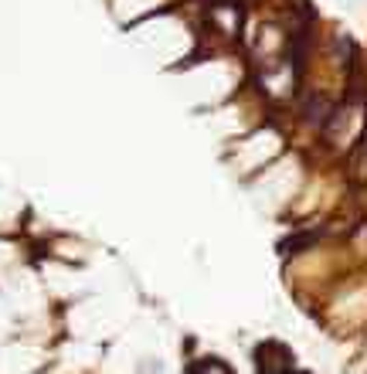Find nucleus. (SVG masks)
Segmentation results:
<instances>
[{"label":"nucleus","mask_w":367,"mask_h":374,"mask_svg":"<svg viewBox=\"0 0 367 374\" xmlns=\"http://www.w3.org/2000/svg\"><path fill=\"white\" fill-rule=\"evenodd\" d=\"M255 364L259 374H292V351L282 347L279 340H266L255 351Z\"/></svg>","instance_id":"1"},{"label":"nucleus","mask_w":367,"mask_h":374,"mask_svg":"<svg viewBox=\"0 0 367 374\" xmlns=\"http://www.w3.org/2000/svg\"><path fill=\"white\" fill-rule=\"evenodd\" d=\"M187 374H235V371L225 361H218V358H204V361H190Z\"/></svg>","instance_id":"2"},{"label":"nucleus","mask_w":367,"mask_h":374,"mask_svg":"<svg viewBox=\"0 0 367 374\" xmlns=\"http://www.w3.org/2000/svg\"><path fill=\"white\" fill-rule=\"evenodd\" d=\"M316 242V232H303V235H292V238H286L279 249H282V255H296V252H303L306 245H313Z\"/></svg>","instance_id":"3"}]
</instances>
